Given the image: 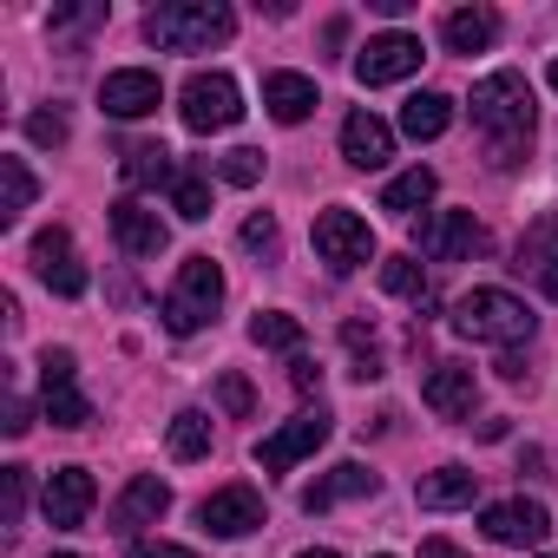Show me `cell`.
<instances>
[{
    "mask_svg": "<svg viewBox=\"0 0 558 558\" xmlns=\"http://www.w3.org/2000/svg\"><path fill=\"white\" fill-rule=\"evenodd\" d=\"M473 125L486 132V165L512 171L532 145V86H525V73H486L473 86Z\"/></svg>",
    "mask_w": 558,
    "mask_h": 558,
    "instance_id": "1",
    "label": "cell"
},
{
    "mask_svg": "<svg viewBox=\"0 0 558 558\" xmlns=\"http://www.w3.org/2000/svg\"><path fill=\"white\" fill-rule=\"evenodd\" d=\"M236 34V14L223 0H165V8L145 14V40L158 53H210Z\"/></svg>",
    "mask_w": 558,
    "mask_h": 558,
    "instance_id": "2",
    "label": "cell"
},
{
    "mask_svg": "<svg viewBox=\"0 0 558 558\" xmlns=\"http://www.w3.org/2000/svg\"><path fill=\"white\" fill-rule=\"evenodd\" d=\"M532 329H538V316L512 290H473V296L453 303V336H466V342L512 349V342H532Z\"/></svg>",
    "mask_w": 558,
    "mask_h": 558,
    "instance_id": "3",
    "label": "cell"
},
{
    "mask_svg": "<svg viewBox=\"0 0 558 558\" xmlns=\"http://www.w3.org/2000/svg\"><path fill=\"white\" fill-rule=\"evenodd\" d=\"M223 303V269L210 256H184L178 263V283L165 290V329L171 336H197Z\"/></svg>",
    "mask_w": 558,
    "mask_h": 558,
    "instance_id": "4",
    "label": "cell"
},
{
    "mask_svg": "<svg viewBox=\"0 0 558 558\" xmlns=\"http://www.w3.org/2000/svg\"><path fill=\"white\" fill-rule=\"evenodd\" d=\"M316 256H323L336 276L375 263V230H368V217L349 210V204H329V210L316 217Z\"/></svg>",
    "mask_w": 558,
    "mask_h": 558,
    "instance_id": "5",
    "label": "cell"
},
{
    "mask_svg": "<svg viewBox=\"0 0 558 558\" xmlns=\"http://www.w3.org/2000/svg\"><path fill=\"white\" fill-rule=\"evenodd\" d=\"M178 112H184L191 132H230L243 119V93H236L230 73H191L184 93H178Z\"/></svg>",
    "mask_w": 558,
    "mask_h": 558,
    "instance_id": "6",
    "label": "cell"
},
{
    "mask_svg": "<svg viewBox=\"0 0 558 558\" xmlns=\"http://www.w3.org/2000/svg\"><path fill=\"white\" fill-rule=\"evenodd\" d=\"M323 440H329V414H323V408H310V414H296L290 427H276L269 440H256V466H263V473H290V466H296V460H310Z\"/></svg>",
    "mask_w": 558,
    "mask_h": 558,
    "instance_id": "7",
    "label": "cell"
},
{
    "mask_svg": "<svg viewBox=\"0 0 558 558\" xmlns=\"http://www.w3.org/2000/svg\"><path fill=\"white\" fill-rule=\"evenodd\" d=\"M197 519H204V532L210 538H243V532H263V493L256 486H217L204 506H197Z\"/></svg>",
    "mask_w": 558,
    "mask_h": 558,
    "instance_id": "8",
    "label": "cell"
},
{
    "mask_svg": "<svg viewBox=\"0 0 558 558\" xmlns=\"http://www.w3.org/2000/svg\"><path fill=\"white\" fill-rule=\"evenodd\" d=\"M421 60H427V53H421L414 34H375V40L355 53V80H362V86H395V80H408Z\"/></svg>",
    "mask_w": 558,
    "mask_h": 558,
    "instance_id": "9",
    "label": "cell"
},
{
    "mask_svg": "<svg viewBox=\"0 0 558 558\" xmlns=\"http://www.w3.org/2000/svg\"><path fill=\"white\" fill-rule=\"evenodd\" d=\"M93 499H99V486H93L86 466H53L47 486H40V512H47V525H86Z\"/></svg>",
    "mask_w": 558,
    "mask_h": 558,
    "instance_id": "10",
    "label": "cell"
},
{
    "mask_svg": "<svg viewBox=\"0 0 558 558\" xmlns=\"http://www.w3.org/2000/svg\"><path fill=\"white\" fill-rule=\"evenodd\" d=\"M480 525L493 545H545L551 538V512L538 499H499V506H486Z\"/></svg>",
    "mask_w": 558,
    "mask_h": 558,
    "instance_id": "11",
    "label": "cell"
},
{
    "mask_svg": "<svg viewBox=\"0 0 558 558\" xmlns=\"http://www.w3.org/2000/svg\"><path fill=\"white\" fill-rule=\"evenodd\" d=\"M34 269H40V283H47L53 296H86V269H80L73 236H66L60 223L34 236Z\"/></svg>",
    "mask_w": 558,
    "mask_h": 558,
    "instance_id": "12",
    "label": "cell"
},
{
    "mask_svg": "<svg viewBox=\"0 0 558 558\" xmlns=\"http://www.w3.org/2000/svg\"><path fill=\"white\" fill-rule=\"evenodd\" d=\"M480 250V223H473V210H434V217H421V256H434V263H460V256H473Z\"/></svg>",
    "mask_w": 558,
    "mask_h": 558,
    "instance_id": "13",
    "label": "cell"
},
{
    "mask_svg": "<svg viewBox=\"0 0 558 558\" xmlns=\"http://www.w3.org/2000/svg\"><path fill=\"white\" fill-rule=\"evenodd\" d=\"M158 99H165V86H158V73H145V66L106 73V86H99V106H106L112 119H145V112H158Z\"/></svg>",
    "mask_w": 558,
    "mask_h": 558,
    "instance_id": "14",
    "label": "cell"
},
{
    "mask_svg": "<svg viewBox=\"0 0 558 558\" xmlns=\"http://www.w3.org/2000/svg\"><path fill=\"white\" fill-rule=\"evenodd\" d=\"M112 236H119V250H125V256H138V263H151V256H158V250L171 243L165 217H158V210H145L138 197L112 204Z\"/></svg>",
    "mask_w": 558,
    "mask_h": 558,
    "instance_id": "15",
    "label": "cell"
},
{
    "mask_svg": "<svg viewBox=\"0 0 558 558\" xmlns=\"http://www.w3.org/2000/svg\"><path fill=\"white\" fill-rule=\"evenodd\" d=\"M473 395H480V381H473L466 362H434V375H427V388H421V401H427L440 421H466V414H473Z\"/></svg>",
    "mask_w": 558,
    "mask_h": 558,
    "instance_id": "16",
    "label": "cell"
},
{
    "mask_svg": "<svg viewBox=\"0 0 558 558\" xmlns=\"http://www.w3.org/2000/svg\"><path fill=\"white\" fill-rule=\"evenodd\" d=\"M342 158H349L355 171H381V165L395 158V132H388L375 112H349V119H342Z\"/></svg>",
    "mask_w": 558,
    "mask_h": 558,
    "instance_id": "17",
    "label": "cell"
},
{
    "mask_svg": "<svg viewBox=\"0 0 558 558\" xmlns=\"http://www.w3.org/2000/svg\"><path fill=\"white\" fill-rule=\"evenodd\" d=\"M171 512V486L158 480V473H138L125 493H119V506H112V532H138V525H158Z\"/></svg>",
    "mask_w": 558,
    "mask_h": 558,
    "instance_id": "18",
    "label": "cell"
},
{
    "mask_svg": "<svg viewBox=\"0 0 558 558\" xmlns=\"http://www.w3.org/2000/svg\"><path fill=\"white\" fill-rule=\"evenodd\" d=\"M263 106H269L276 125H303L316 112V80L310 73H269L263 80Z\"/></svg>",
    "mask_w": 558,
    "mask_h": 558,
    "instance_id": "19",
    "label": "cell"
},
{
    "mask_svg": "<svg viewBox=\"0 0 558 558\" xmlns=\"http://www.w3.org/2000/svg\"><path fill=\"white\" fill-rule=\"evenodd\" d=\"M473 493H480V473H473V466H434V473H421V486H414V499H421L427 512L473 506Z\"/></svg>",
    "mask_w": 558,
    "mask_h": 558,
    "instance_id": "20",
    "label": "cell"
},
{
    "mask_svg": "<svg viewBox=\"0 0 558 558\" xmlns=\"http://www.w3.org/2000/svg\"><path fill=\"white\" fill-rule=\"evenodd\" d=\"M381 480L362 466V460H342L329 480H316V486H303V512H329L336 499H362V493H375Z\"/></svg>",
    "mask_w": 558,
    "mask_h": 558,
    "instance_id": "21",
    "label": "cell"
},
{
    "mask_svg": "<svg viewBox=\"0 0 558 558\" xmlns=\"http://www.w3.org/2000/svg\"><path fill=\"white\" fill-rule=\"evenodd\" d=\"M440 40H447L453 53H486V47L499 40V14H493V8H453V14L440 21Z\"/></svg>",
    "mask_w": 558,
    "mask_h": 558,
    "instance_id": "22",
    "label": "cell"
},
{
    "mask_svg": "<svg viewBox=\"0 0 558 558\" xmlns=\"http://www.w3.org/2000/svg\"><path fill=\"white\" fill-rule=\"evenodd\" d=\"M447 125H453V99H447V93H414V99L401 106V132H408L414 145L440 138Z\"/></svg>",
    "mask_w": 558,
    "mask_h": 558,
    "instance_id": "23",
    "label": "cell"
},
{
    "mask_svg": "<svg viewBox=\"0 0 558 558\" xmlns=\"http://www.w3.org/2000/svg\"><path fill=\"white\" fill-rule=\"evenodd\" d=\"M125 184L132 191H165V184H178V158L165 145H132L125 151Z\"/></svg>",
    "mask_w": 558,
    "mask_h": 558,
    "instance_id": "24",
    "label": "cell"
},
{
    "mask_svg": "<svg viewBox=\"0 0 558 558\" xmlns=\"http://www.w3.org/2000/svg\"><path fill=\"white\" fill-rule=\"evenodd\" d=\"M434 184H440V178H434L427 165H414V171H401V178L381 191V210H395V217H414V210H427V204H434Z\"/></svg>",
    "mask_w": 558,
    "mask_h": 558,
    "instance_id": "25",
    "label": "cell"
},
{
    "mask_svg": "<svg viewBox=\"0 0 558 558\" xmlns=\"http://www.w3.org/2000/svg\"><path fill=\"white\" fill-rule=\"evenodd\" d=\"M250 342H256V349L303 355V323H296V316H283V310H263V316L250 323Z\"/></svg>",
    "mask_w": 558,
    "mask_h": 558,
    "instance_id": "26",
    "label": "cell"
},
{
    "mask_svg": "<svg viewBox=\"0 0 558 558\" xmlns=\"http://www.w3.org/2000/svg\"><path fill=\"white\" fill-rule=\"evenodd\" d=\"M171 460H204L210 453V414H197V408H184V414H171Z\"/></svg>",
    "mask_w": 558,
    "mask_h": 558,
    "instance_id": "27",
    "label": "cell"
},
{
    "mask_svg": "<svg viewBox=\"0 0 558 558\" xmlns=\"http://www.w3.org/2000/svg\"><path fill=\"white\" fill-rule=\"evenodd\" d=\"M34 191H40V184H34V171H27L21 158H0V223H14V217L34 204Z\"/></svg>",
    "mask_w": 558,
    "mask_h": 558,
    "instance_id": "28",
    "label": "cell"
},
{
    "mask_svg": "<svg viewBox=\"0 0 558 558\" xmlns=\"http://www.w3.org/2000/svg\"><path fill=\"white\" fill-rule=\"evenodd\" d=\"M171 210L184 217V223H204L210 217V171H178V184H171Z\"/></svg>",
    "mask_w": 558,
    "mask_h": 558,
    "instance_id": "29",
    "label": "cell"
},
{
    "mask_svg": "<svg viewBox=\"0 0 558 558\" xmlns=\"http://www.w3.org/2000/svg\"><path fill=\"white\" fill-rule=\"evenodd\" d=\"M381 283H388V296L421 303V296H427V269H421V256H388V263H381Z\"/></svg>",
    "mask_w": 558,
    "mask_h": 558,
    "instance_id": "30",
    "label": "cell"
},
{
    "mask_svg": "<svg viewBox=\"0 0 558 558\" xmlns=\"http://www.w3.org/2000/svg\"><path fill=\"white\" fill-rule=\"evenodd\" d=\"M40 408H47V421H53V427H86V421H93V401H86L73 381H66V388H47V401H40Z\"/></svg>",
    "mask_w": 558,
    "mask_h": 558,
    "instance_id": "31",
    "label": "cell"
},
{
    "mask_svg": "<svg viewBox=\"0 0 558 558\" xmlns=\"http://www.w3.org/2000/svg\"><path fill=\"white\" fill-rule=\"evenodd\" d=\"M342 342H349V355H355V368H349L355 381H375V375H388V368H381V349H375V336H368L362 323H342Z\"/></svg>",
    "mask_w": 558,
    "mask_h": 558,
    "instance_id": "32",
    "label": "cell"
},
{
    "mask_svg": "<svg viewBox=\"0 0 558 558\" xmlns=\"http://www.w3.org/2000/svg\"><path fill=\"white\" fill-rule=\"evenodd\" d=\"M217 178H223V184H236V191H250V184L263 178V151H250V145L223 151V158H217Z\"/></svg>",
    "mask_w": 558,
    "mask_h": 558,
    "instance_id": "33",
    "label": "cell"
},
{
    "mask_svg": "<svg viewBox=\"0 0 558 558\" xmlns=\"http://www.w3.org/2000/svg\"><path fill=\"white\" fill-rule=\"evenodd\" d=\"M0 506H8V525L27 512V466H0Z\"/></svg>",
    "mask_w": 558,
    "mask_h": 558,
    "instance_id": "34",
    "label": "cell"
},
{
    "mask_svg": "<svg viewBox=\"0 0 558 558\" xmlns=\"http://www.w3.org/2000/svg\"><path fill=\"white\" fill-rule=\"evenodd\" d=\"M217 408H223L230 421H243V414L256 408V395H250V381H243V375H223V381H217Z\"/></svg>",
    "mask_w": 558,
    "mask_h": 558,
    "instance_id": "35",
    "label": "cell"
},
{
    "mask_svg": "<svg viewBox=\"0 0 558 558\" xmlns=\"http://www.w3.org/2000/svg\"><path fill=\"white\" fill-rule=\"evenodd\" d=\"M66 132H73V125H66V112H60V106L27 119V138H34V145H66Z\"/></svg>",
    "mask_w": 558,
    "mask_h": 558,
    "instance_id": "36",
    "label": "cell"
},
{
    "mask_svg": "<svg viewBox=\"0 0 558 558\" xmlns=\"http://www.w3.org/2000/svg\"><path fill=\"white\" fill-rule=\"evenodd\" d=\"M73 368H80V362H73V349H47V355H40V381H47V388H66V381H73Z\"/></svg>",
    "mask_w": 558,
    "mask_h": 558,
    "instance_id": "37",
    "label": "cell"
},
{
    "mask_svg": "<svg viewBox=\"0 0 558 558\" xmlns=\"http://www.w3.org/2000/svg\"><path fill=\"white\" fill-rule=\"evenodd\" d=\"M243 250H276V217H263V210H256V217L243 223Z\"/></svg>",
    "mask_w": 558,
    "mask_h": 558,
    "instance_id": "38",
    "label": "cell"
},
{
    "mask_svg": "<svg viewBox=\"0 0 558 558\" xmlns=\"http://www.w3.org/2000/svg\"><path fill=\"white\" fill-rule=\"evenodd\" d=\"M290 381H296L303 395H316V388H323V368H316L310 355H290Z\"/></svg>",
    "mask_w": 558,
    "mask_h": 558,
    "instance_id": "39",
    "label": "cell"
},
{
    "mask_svg": "<svg viewBox=\"0 0 558 558\" xmlns=\"http://www.w3.org/2000/svg\"><path fill=\"white\" fill-rule=\"evenodd\" d=\"M132 558H197L191 545H171V538H151V545H132Z\"/></svg>",
    "mask_w": 558,
    "mask_h": 558,
    "instance_id": "40",
    "label": "cell"
},
{
    "mask_svg": "<svg viewBox=\"0 0 558 558\" xmlns=\"http://www.w3.org/2000/svg\"><path fill=\"white\" fill-rule=\"evenodd\" d=\"M0 427H8L14 440H21V434L34 427V414H27V401H21V395H8V421H0Z\"/></svg>",
    "mask_w": 558,
    "mask_h": 558,
    "instance_id": "41",
    "label": "cell"
},
{
    "mask_svg": "<svg viewBox=\"0 0 558 558\" xmlns=\"http://www.w3.org/2000/svg\"><path fill=\"white\" fill-rule=\"evenodd\" d=\"M538 283H545V296L558 303V256H545V263H538Z\"/></svg>",
    "mask_w": 558,
    "mask_h": 558,
    "instance_id": "42",
    "label": "cell"
},
{
    "mask_svg": "<svg viewBox=\"0 0 558 558\" xmlns=\"http://www.w3.org/2000/svg\"><path fill=\"white\" fill-rule=\"evenodd\" d=\"M421 558H466V551H460V545H447V538H427V545H421Z\"/></svg>",
    "mask_w": 558,
    "mask_h": 558,
    "instance_id": "43",
    "label": "cell"
},
{
    "mask_svg": "<svg viewBox=\"0 0 558 558\" xmlns=\"http://www.w3.org/2000/svg\"><path fill=\"white\" fill-rule=\"evenodd\" d=\"M296 558H336V551H329V545H316V551H296Z\"/></svg>",
    "mask_w": 558,
    "mask_h": 558,
    "instance_id": "44",
    "label": "cell"
},
{
    "mask_svg": "<svg viewBox=\"0 0 558 558\" xmlns=\"http://www.w3.org/2000/svg\"><path fill=\"white\" fill-rule=\"evenodd\" d=\"M551 93H558V60H551Z\"/></svg>",
    "mask_w": 558,
    "mask_h": 558,
    "instance_id": "45",
    "label": "cell"
},
{
    "mask_svg": "<svg viewBox=\"0 0 558 558\" xmlns=\"http://www.w3.org/2000/svg\"><path fill=\"white\" fill-rule=\"evenodd\" d=\"M53 558H80V551H53Z\"/></svg>",
    "mask_w": 558,
    "mask_h": 558,
    "instance_id": "46",
    "label": "cell"
},
{
    "mask_svg": "<svg viewBox=\"0 0 558 558\" xmlns=\"http://www.w3.org/2000/svg\"><path fill=\"white\" fill-rule=\"evenodd\" d=\"M375 558H388V551H375Z\"/></svg>",
    "mask_w": 558,
    "mask_h": 558,
    "instance_id": "47",
    "label": "cell"
}]
</instances>
